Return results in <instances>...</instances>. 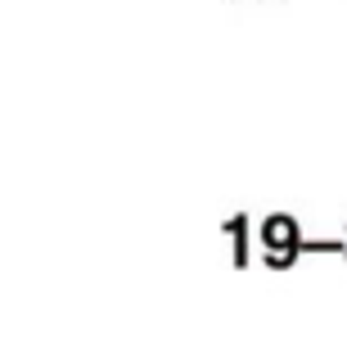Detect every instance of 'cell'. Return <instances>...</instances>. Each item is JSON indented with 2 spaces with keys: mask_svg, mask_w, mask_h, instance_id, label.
Segmentation results:
<instances>
[{
  "mask_svg": "<svg viewBox=\"0 0 347 356\" xmlns=\"http://www.w3.org/2000/svg\"><path fill=\"white\" fill-rule=\"evenodd\" d=\"M298 257H302V248H261V261H266L271 270H284V266H293Z\"/></svg>",
  "mask_w": 347,
  "mask_h": 356,
  "instance_id": "cell-3",
  "label": "cell"
},
{
  "mask_svg": "<svg viewBox=\"0 0 347 356\" xmlns=\"http://www.w3.org/2000/svg\"><path fill=\"white\" fill-rule=\"evenodd\" d=\"M343 257H347V252H343Z\"/></svg>",
  "mask_w": 347,
  "mask_h": 356,
  "instance_id": "cell-4",
  "label": "cell"
},
{
  "mask_svg": "<svg viewBox=\"0 0 347 356\" xmlns=\"http://www.w3.org/2000/svg\"><path fill=\"white\" fill-rule=\"evenodd\" d=\"M226 235L234 243V266H248L252 261V252H248V212H239V217L226 221Z\"/></svg>",
  "mask_w": 347,
  "mask_h": 356,
  "instance_id": "cell-2",
  "label": "cell"
},
{
  "mask_svg": "<svg viewBox=\"0 0 347 356\" xmlns=\"http://www.w3.org/2000/svg\"><path fill=\"white\" fill-rule=\"evenodd\" d=\"M257 239L261 248H302V230H298V221L289 212H271L257 226Z\"/></svg>",
  "mask_w": 347,
  "mask_h": 356,
  "instance_id": "cell-1",
  "label": "cell"
}]
</instances>
